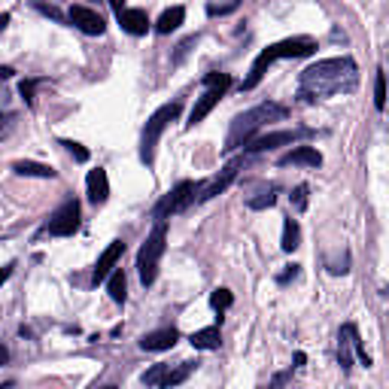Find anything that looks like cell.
Segmentation results:
<instances>
[{"label":"cell","mask_w":389,"mask_h":389,"mask_svg":"<svg viewBox=\"0 0 389 389\" xmlns=\"http://www.w3.org/2000/svg\"><path fill=\"white\" fill-rule=\"evenodd\" d=\"M298 240H301V231H298V222H295L292 216L283 222V240H280V246L286 252H292V250H298Z\"/></svg>","instance_id":"cell-21"},{"label":"cell","mask_w":389,"mask_h":389,"mask_svg":"<svg viewBox=\"0 0 389 389\" xmlns=\"http://www.w3.org/2000/svg\"><path fill=\"white\" fill-rule=\"evenodd\" d=\"M231 304H235V295H231L228 289H213V292H210V307H213L219 316H222Z\"/></svg>","instance_id":"cell-22"},{"label":"cell","mask_w":389,"mask_h":389,"mask_svg":"<svg viewBox=\"0 0 389 389\" xmlns=\"http://www.w3.org/2000/svg\"><path fill=\"white\" fill-rule=\"evenodd\" d=\"M356 86H359V67L350 55L322 58L316 64H310L307 70H301L298 97L304 104H314L331 95H346V91H353Z\"/></svg>","instance_id":"cell-1"},{"label":"cell","mask_w":389,"mask_h":389,"mask_svg":"<svg viewBox=\"0 0 389 389\" xmlns=\"http://www.w3.org/2000/svg\"><path fill=\"white\" fill-rule=\"evenodd\" d=\"M195 46V37H189V40H182V43L180 46H176V55H174V64H180V61L182 58H186V52H189V49H192Z\"/></svg>","instance_id":"cell-30"},{"label":"cell","mask_w":389,"mask_h":389,"mask_svg":"<svg viewBox=\"0 0 389 389\" xmlns=\"http://www.w3.org/2000/svg\"><path fill=\"white\" fill-rule=\"evenodd\" d=\"M228 86H231V76H228V73H207V76H204V95L195 101L192 113H189L186 128H195V125H201L204 119L210 116V110H213L216 104L225 97Z\"/></svg>","instance_id":"cell-6"},{"label":"cell","mask_w":389,"mask_h":389,"mask_svg":"<svg viewBox=\"0 0 389 389\" xmlns=\"http://www.w3.org/2000/svg\"><path fill=\"white\" fill-rule=\"evenodd\" d=\"M86 189H89V201L95 204V207L107 204V198H110V180H107V171H104V167H95V171H89Z\"/></svg>","instance_id":"cell-14"},{"label":"cell","mask_w":389,"mask_h":389,"mask_svg":"<svg viewBox=\"0 0 389 389\" xmlns=\"http://www.w3.org/2000/svg\"><path fill=\"white\" fill-rule=\"evenodd\" d=\"M67 19L73 22L76 27H80L82 34H89V37H101L104 31H107V25H104V19L97 16L95 10H89V6H70V12H67Z\"/></svg>","instance_id":"cell-12"},{"label":"cell","mask_w":389,"mask_h":389,"mask_svg":"<svg viewBox=\"0 0 389 389\" xmlns=\"http://www.w3.org/2000/svg\"><path fill=\"white\" fill-rule=\"evenodd\" d=\"M0 76H3V80H10V76H12V67H10V64L0 67Z\"/></svg>","instance_id":"cell-34"},{"label":"cell","mask_w":389,"mask_h":389,"mask_svg":"<svg viewBox=\"0 0 389 389\" xmlns=\"http://www.w3.org/2000/svg\"><path fill=\"white\" fill-rule=\"evenodd\" d=\"M289 165H304V167H320L322 165V155L316 152V146H295L280 158V167Z\"/></svg>","instance_id":"cell-16"},{"label":"cell","mask_w":389,"mask_h":389,"mask_svg":"<svg viewBox=\"0 0 389 389\" xmlns=\"http://www.w3.org/2000/svg\"><path fill=\"white\" fill-rule=\"evenodd\" d=\"M110 6H113L116 12H122V10H125V0H110Z\"/></svg>","instance_id":"cell-33"},{"label":"cell","mask_w":389,"mask_h":389,"mask_svg":"<svg viewBox=\"0 0 389 389\" xmlns=\"http://www.w3.org/2000/svg\"><path fill=\"white\" fill-rule=\"evenodd\" d=\"M125 256V240H113V244L107 246V250L97 256V265H95V277H91V283L95 286H101V283H107V277L113 271H116L119 259Z\"/></svg>","instance_id":"cell-11"},{"label":"cell","mask_w":389,"mask_h":389,"mask_svg":"<svg viewBox=\"0 0 389 389\" xmlns=\"http://www.w3.org/2000/svg\"><path fill=\"white\" fill-rule=\"evenodd\" d=\"M167 371H171V365H155V368H150V371H146L140 380H143L146 386H165Z\"/></svg>","instance_id":"cell-26"},{"label":"cell","mask_w":389,"mask_h":389,"mask_svg":"<svg viewBox=\"0 0 389 389\" xmlns=\"http://www.w3.org/2000/svg\"><path fill=\"white\" fill-rule=\"evenodd\" d=\"M195 365L198 362H180L176 368H171V371H167V377H165V386H180L182 380H186L189 374L195 371Z\"/></svg>","instance_id":"cell-23"},{"label":"cell","mask_w":389,"mask_h":389,"mask_svg":"<svg viewBox=\"0 0 389 389\" xmlns=\"http://www.w3.org/2000/svg\"><path fill=\"white\" fill-rule=\"evenodd\" d=\"M310 137L307 128H292V131H268V134H259L252 137L250 143L244 146L246 155H259V152H271V150H280V146H295L298 140Z\"/></svg>","instance_id":"cell-7"},{"label":"cell","mask_w":389,"mask_h":389,"mask_svg":"<svg viewBox=\"0 0 389 389\" xmlns=\"http://www.w3.org/2000/svg\"><path fill=\"white\" fill-rule=\"evenodd\" d=\"M304 362H307V356H304V353H295V365H298V368H301Z\"/></svg>","instance_id":"cell-35"},{"label":"cell","mask_w":389,"mask_h":389,"mask_svg":"<svg viewBox=\"0 0 389 389\" xmlns=\"http://www.w3.org/2000/svg\"><path fill=\"white\" fill-rule=\"evenodd\" d=\"M292 207L298 210V213H301V210H307V186H304V182H301V186H295V192H292Z\"/></svg>","instance_id":"cell-28"},{"label":"cell","mask_w":389,"mask_h":389,"mask_svg":"<svg viewBox=\"0 0 389 389\" xmlns=\"http://www.w3.org/2000/svg\"><path fill=\"white\" fill-rule=\"evenodd\" d=\"M189 344H192L195 350H219V344H222V331H219V325H207V329H198V331H192Z\"/></svg>","instance_id":"cell-17"},{"label":"cell","mask_w":389,"mask_h":389,"mask_svg":"<svg viewBox=\"0 0 389 389\" xmlns=\"http://www.w3.org/2000/svg\"><path fill=\"white\" fill-rule=\"evenodd\" d=\"M165 246H167V225L155 222L152 235L146 237V244L137 252V271H140V283L143 286H152L155 277H158V261L165 256Z\"/></svg>","instance_id":"cell-5"},{"label":"cell","mask_w":389,"mask_h":389,"mask_svg":"<svg viewBox=\"0 0 389 389\" xmlns=\"http://www.w3.org/2000/svg\"><path fill=\"white\" fill-rule=\"evenodd\" d=\"M46 231L52 237H73L80 231V201L76 198H67L46 222Z\"/></svg>","instance_id":"cell-8"},{"label":"cell","mask_w":389,"mask_h":389,"mask_svg":"<svg viewBox=\"0 0 389 389\" xmlns=\"http://www.w3.org/2000/svg\"><path fill=\"white\" fill-rule=\"evenodd\" d=\"M176 341H180V331L176 329H155L150 335L140 338V346H143L146 353H161V350H171Z\"/></svg>","instance_id":"cell-15"},{"label":"cell","mask_w":389,"mask_h":389,"mask_svg":"<svg viewBox=\"0 0 389 389\" xmlns=\"http://www.w3.org/2000/svg\"><path fill=\"white\" fill-rule=\"evenodd\" d=\"M34 6H37L40 12H46V16H52V19H61V12L55 10V6H49V3H40V0H37V3H34Z\"/></svg>","instance_id":"cell-32"},{"label":"cell","mask_w":389,"mask_h":389,"mask_svg":"<svg viewBox=\"0 0 389 389\" xmlns=\"http://www.w3.org/2000/svg\"><path fill=\"white\" fill-rule=\"evenodd\" d=\"M61 146H67V152L73 155L80 165H86V161H89V150H86L82 143H73V140H61Z\"/></svg>","instance_id":"cell-27"},{"label":"cell","mask_w":389,"mask_h":389,"mask_svg":"<svg viewBox=\"0 0 389 389\" xmlns=\"http://www.w3.org/2000/svg\"><path fill=\"white\" fill-rule=\"evenodd\" d=\"M295 277H298V265H286V271L277 277V283H280V286H286V283L295 280Z\"/></svg>","instance_id":"cell-31"},{"label":"cell","mask_w":389,"mask_h":389,"mask_svg":"<svg viewBox=\"0 0 389 389\" xmlns=\"http://www.w3.org/2000/svg\"><path fill=\"white\" fill-rule=\"evenodd\" d=\"M116 19H119V25H122V31H128L131 37H143L152 25L146 10H128V6H125L122 12H116Z\"/></svg>","instance_id":"cell-13"},{"label":"cell","mask_w":389,"mask_h":389,"mask_svg":"<svg viewBox=\"0 0 389 389\" xmlns=\"http://www.w3.org/2000/svg\"><path fill=\"white\" fill-rule=\"evenodd\" d=\"M107 292L116 304H125V298H128V280H125L122 268H116V271L107 277Z\"/></svg>","instance_id":"cell-20"},{"label":"cell","mask_w":389,"mask_h":389,"mask_svg":"<svg viewBox=\"0 0 389 389\" xmlns=\"http://www.w3.org/2000/svg\"><path fill=\"white\" fill-rule=\"evenodd\" d=\"M240 165H244V158H237V161H231V165H225L222 171H219L216 176H210L207 182H198V192H195V201H192V204H204V201H210V198L222 195L225 189H228L231 182L237 180Z\"/></svg>","instance_id":"cell-10"},{"label":"cell","mask_w":389,"mask_h":389,"mask_svg":"<svg viewBox=\"0 0 389 389\" xmlns=\"http://www.w3.org/2000/svg\"><path fill=\"white\" fill-rule=\"evenodd\" d=\"M182 22H186V10H182V6H171V10H165V12H161V19L155 22V31H158V34H171Z\"/></svg>","instance_id":"cell-19"},{"label":"cell","mask_w":389,"mask_h":389,"mask_svg":"<svg viewBox=\"0 0 389 389\" xmlns=\"http://www.w3.org/2000/svg\"><path fill=\"white\" fill-rule=\"evenodd\" d=\"M195 192H198L195 182H192V180H182L180 186L171 189V192H167L158 204H155V219H158V222H165V219H171L174 213L186 210L189 204L195 201Z\"/></svg>","instance_id":"cell-9"},{"label":"cell","mask_w":389,"mask_h":389,"mask_svg":"<svg viewBox=\"0 0 389 389\" xmlns=\"http://www.w3.org/2000/svg\"><path fill=\"white\" fill-rule=\"evenodd\" d=\"M12 171L22 176H43V180H55L58 171L49 165H40V161H12Z\"/></svg>","instance_id":"cell-18"},{"label":"cell","mask_w":389,"mask_h":389,"mask_svg":"<svg viewBox=\"0 0 389 389\" xmlns=\"http://www.w3.org/2000/svg\"><path fill=\"white\" fill-rule=\"evenodd\" d=\"M286 116H289V107L274 104V101H265V104H259V107L240 113L235 122H231V131H228V137H225L222 152L228 155V152L240 150V146H246L252 137H259V131L265 128L268 122H283Z\"/></svg>","instance_id":"cell-2"},{"label":"cell","mask_w":389,"mask_h":389,"mask_svg":"<svg viewBox=\"0 0 389 389\" xmlns=\"http://www.w3.org/2000/svg\"><path fill=\"white\" fill-rule=\"evenodd\" d=\"M316 52V40L310 37H289V40H280V43H271L268 49H261L256 55V61H252L250 73H246V80L240 82V91H252L259 86L261 80H265L268 67L274 64V61H283V58H307V55Z\"/></svg>","instance_id":"cell-3"},{"label":"cell","mask_w":389,"mask_h":389,"mask_svg":"<svg viewBox=\"0 0 389 389\" xmlns=\"http://www.w3.org/2000/svg\"><path fill=\"white\" fill-rule=\"evenodd\" d=\"M274 204H277V189H265V192H259L256 198H250V201H246V207L250 210H268V207H274Z\"/></svg>","instance_id":"cell-24"},{"label":"cell","mask_w":389,"mask_h":389,"mask_svg":"<svg viewBox=\"0 0 389 389\" xmlns=\"http://www.w3.org/2000/svg\"><path fill=\"white\" fill-rule=\"evenodd\" d=\"M374 107L386 110V73L384 70H377V76H374Z\"/></svg>","instance_id":"cell-25"},{"label":"cell","mask_w":389,"mask_h":389,"mask_svg":"<svg viewBox=\"0 0 389 389\" xmlns=\"http://www.w3.org/2000/svg\"><path fill=\"white\" fill-rule=\"evenodd\" d=\"M180 110H182V101H171V104L158 107L150 119H146L143 137H140V161H143L146 167H152V161H155V146H158V140H161V134H165L167 125H171L174 119L180 116Z\"/></svg>","instance_id":"cell-4"},{"label":"cell","mask_w":389,"mask_h":389,"mask_svg":"<svg viewBox=\"0 0 389 389\" xmlns=\"http://www.w3.org/2000/svg\"><path fill=\"white\" fill-rule=\"evenodd\" d=\"M34 89H37V82H34V80H25L22 86H19V95L25 97L27 107H34Z\"/></svg>","instance_id":"cell-29"}]
</instances>
